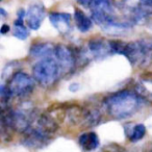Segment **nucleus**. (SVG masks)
Returning a JSON list of instances; mask_svg holds the SVG:
<instances>
[{"mask_svg": "<svg viewBox=\"0 0 152 152\" xmlns=\"http://www.w3.org/2000/svg\"><path fill=\"white\" fill-rule=\"evenodd\" d=\"M0 12H1V17H2V18H5V17H7V13H5L4 10L1 9V10H0Z\"/></svg>", "mask_w": 152, "mask_h": 152, "instance_id": "6ab92c4d", "label": "nucleus"}, {"mask_svg": "<svg viewBox=\"0 0 152 152\" xmlns=\"http://www.w3.org/2000/svg\"><path fill=\"white\" fill-rule=\"evenodd\" d=\"M77 2H78L79 4L83 5V7H92V4H93L94 0H77Z\"/></svg>", "mask_w": 152, "mask_h": 152, "instance_id": "f3484780", "label": "nucleus"}, {"mask_svg": "<svg viewBox=\"0 0 152 152\" xmlns=\"http://www.w3.org/2000/svg\"><path fill=\"white\" fill-rule=\"evenodd\" d=\"M126 149L117 143H110L101 148V152H125Z\"/></svg>", "mask_w": 152, "mask_h": 152, "instance_id": "dca6fc26", "label": "nucleus"}, {"mask_svg": "<svg viewBox=\"0 0 152 152\" xmlns=\"http://www.w3.org/2000/svg\"><path fill=\"white\" fill-rule=\"evenodd\" d=\"M146 134V127L144 124H135L131 128L126 129V135L131 143L141 141Z\"/></svg>", "mask_w": 152, "mask_h": 152, "instance_id": "4468645a", "label": "nucleus"}, {"mask_svg": "<svg viewBox=\"0 0 152 152\" xmlns=\"http://www.w3.org/2000/svg\"><path fill=\"white\" fill-rule=\"evenodd\" d=\"M78 143L83 150L86 152H92L95 151L100 145L99 137H98L97 133L94 131H90V132H85L79 137Z\"/></svg>", "mask_w": 152, "mask_h": 152, "instance_id": "9d476101", "label": "nucleus"}, {"mask_svg": "<svg viewBox=\"0 0 152 152\" xmlns=\"http://www.w3.org/2000/svg\"><path fill=\"white\" fill-rule=\"evenodd\" d=\"M88 47H89L90 52L96 58H101L103 56H106L110 52H112L110 42L105 43L103 40H100V39L91 40L88 44Z\"/></svg>", "mask_w": 152, "mask_h": 152, "instance_id": "f8f14e48", "label": "nucleus"}, {"mask_svg": "<svg viewBox=\"0 0 152 152\" xmlns=\"http://www.w3.org/2000/svg\"><path fill=\"white\" fill-rule=\"evenodd\" d=\"M61 74V67L54 56L40 59L32 67V77L44 88H49L54 85Z\"/></svg>", "mask_w": 152, "mask_h": 152, "instance_id": "f03ea898", "label": "nucleus"}, {"mask_svg": "<svg viewBox=\"0 0 152 152\" xmlns=\"http://www.w3.org/2000/svg\"><path fill=\"white\" fill-rule=\"evenodd\" d=\"M37 127L44 131L49 135H52L57 131L59 127L58 121L50 114V113H44L38 118L37 121Z\"/></svg>", "mask_w": 152, "mask_h": 152, "instance_id": "1a4fd4ad", "label": "nucleus"}, {"mask_svg": "<svg viewBox=\"0 0 152 152\" xmlns=\"http://www.w3.org/2000/svg\"><path fill=\"white\" fill-rule=\"evenodd\" d=\"M45 7L41 3H34L30 5L29 9L26 11V23L28 27L32 30H38L42 25V22L45 19Z\"/></svg>", "mask_w": 152, "mask_h": 152, "instance_id": "0eeeda50", "label": "nucleus"}, {"mask_svg": "<svg viewBox=\"0 0 152 152\" xmlns=\"http://www.w3.org/2000/svg\"><path fill=\"white\" fill-rule=\"evenodd\" d=\"M12 96L23 98L30 95L34 90V78L25 72H16L7 83Z\"/></svg>", "mask_w": 152, "mask_h": 152, "instance_id": "20e7f679", "label": "nucleus"}, {"mask_svg": "<svg viewBox=\"0 0 152 152\" xmlns=\"http://www.w3.org/2000/svg\"><path fill=\"white\" fill-rule=\"evenodd\" d=\"M103 104L110 118L124 120L132 116L140 107L141 97L129 90H122L107 96Z\"/></svg>", "mask_w": 152, "mask_h": 152, "instance_id": "f257e3e1", "label": "nucleus"}, {"mask_svg": "<svg viewBox=\"0 0 152 152\" xmlns=\"http://www.w3.org/2000/svg\"><path fill=\"white\" fill-rule=\"evenodd\" d=\"M71 15L68 13H53L49 14V20L52 26L61 34H67L71 31Z\"/></svg>", "mask_w": 152, "mask_h": 152, "instance_id": "6e6552de", "label": "nucleus"}, {"mask_svg": "<svg viewBox=\"0 0 152 152\" xmlns=\"http://www.w3.org/2000/svg\"><path fill=\"white\" fill-rule=\"evenodd\" d=\"M14 30H13V34L14 37H16L17 39L21 41H24L29 37V30L25 27L24 25V20L22 19H17L14 22Z\"/></svg>", "mask_w": 152, "mask_h": 152, "instance_id": "2eb2a0df", "label": "nucleus"}, {"mask_svg": "<svg viewBox=\"0 0 152 152\" xmlns=\"http://www.w3.org/2000/svg\"><path fill=\"white\" fill-rule=\"evenodd\" d=\"M10 29H11V28H10V26L7 25V24H3V25L1 26V34H5L7 32L10 31Z\"/></svg>", "mask_w": 152, "mask_h": 152, "instance_id": "a211bd4d", "label": "nucleus"}, {"mask_svg": "<svg viewBox=\"0 0 152 152\" xmlns=\"http://www.w3.org/2000/svg\"><path fill=\"white\" fill-rule=\"evenodd\" d=\"M55 46H52L49 43H36L30 47L29 55L34 58H46L53 56Z\"/></svg>", "mask_w": 152, "mask_h": 152, "instance_id": "9b49d317", "label": "nucleus"}, {"mask_svg": "<svg viewBox=\"0 0 152 152\" xmlns=\"http://www.w3.org/2000/svg\"><path fill=\"white\" fill-rule=\"evenodd\" d=\"M74 21L77 29L80 32H88L93 26V21L81 10L76 9L74 11Z\"/></svg>", "mask_w": 152, "mask_h": 152, "instance_id": "ddd939ff", "label": "nucleus"}, {"mask_svg": "<svg viewBox=\"0 0 152 152\" xmlns=\"http://www.w3.org/2000/svg\"><path fill=\"white\" fill-rule=\"evenodd\" d=\"M148 152H152V148H151V149H149V151H148Z\"/></svg>", "mask_w": 152, "mask_h": 152, "instance_id": "aec40b11", "label": "nucleus"}, {"mask_svg": "<svg viewBox=\"0 0 152 152\" xmlns=\"http://www.w3.org/2000/svg\"><path fill=\"white\" fill-rule=\"evenodd\" d=\"M51 137L38 127H30L23 133L22 144L30 149H42L51 142Z\"/></svg>", "mask_w": 152, "mask_h": 152, "instance_id": "423d86ee", "label": "nucleus"}, {"mask_svg": "<svg viewBox=\"0 0 152 152\" xmlns=\"http://www.w3.org/2000/svg\"><path fill=\"white\" fill-rule=\"evenodd\" d=\"M123 55L133 66H142L152 59V41H137L125 44Z\"/></svg>", "mask_w": 152, "mask_h": 152, "instance_id": "7ed1b4c3", "label": "nucleus"}, {"mask_svg": "<svg viewBox=\"0 0 152 152\" xmlns=\"http://www.w3.org/2000/svg\"><path fill=\"white\" fill-rule=\"evenodd\" d=\"M53 56L57 61L61 70V74L69 73L75 68L78 56L70 47L66 45H57L54 48Z\"/></svg>", "mask_w": 152, "mask_h": 152, "instance_id": "39448f33", "label": "nucleus"}]
</instances>
